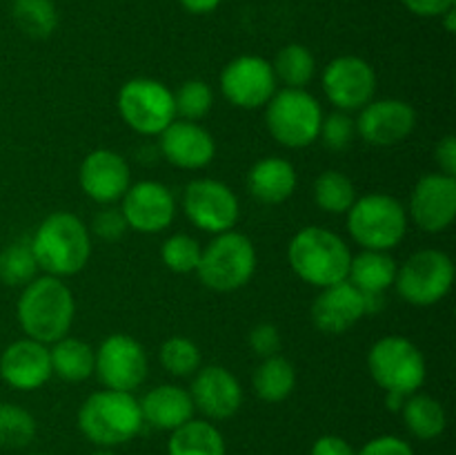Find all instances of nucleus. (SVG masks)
I'll return each mask as SVG.
<instances>
[{
    "instance_id": "obj_17",
    "label": "nucleus",
    "mask_w": 456,
    "mask_h": 455,
    "mask_svg": "<svg viewBox=\"0 0 456 455\" xmlns=\"http://www.w3.org/2000/svg\"><path fill=\"white\" fill-rule=\"evenodd\" d=\"M120 210L129 230L141 235H156L172 226L176 217V201L172 190L160 181H138L129 186L120 199Z\"/></svg>"
},
{
    "instance_id": "obj_4",
    "label": "nucleus",
    "mask_w": 456,
    "mask_h": 455,
    "mask_svg": "<svg viewBox=\"0 0 456 455\" xmlns=\"http://www.w3.org/2000/svg\"><path fill=\"white\" fill-rule=\"evenodd\" d=\"M141 406L134 393L102 391L92 393L78 409V428L98 449L127 444L142 431Z\"/></svg>"
},
{
    "instance_id": "obj_49",
    "label": "nucleus",
    "mask_w": 456,
    "mask_h": 455,
    "mask_svg": "<svg viewBox=\"0 0 456 455\" xmlns=\"http://www.w3.org/2000/svg\"><path fill=\"white\" fill-rule=\"evenodd\" d=\"M34 455H49V453H34Z\"/></svg>"
},
{
    "instance_id": "obj_39",
    "label": "nucleus",
    "mask_w": 456,
    "mask_h": 455,
    "mask_svg": "<svg viewBox=\"0 0 456 455\" xmlns=\"http://www.w3.org/2000/svg\"><path fill=\"white\" fill-rule=\"evenodd\" d=\"M129 230L127 219H125L123 210L116 208V205H105L102 210H98L92 219V230L98 239L102 241H118L123 239L125 232Z\"/></svg>"
},
{
    "instance_id": "obj_13",
    "label": "nucleus",
    "mask_w": 456,
    "mask_h": 455,
    "mask_svg": "<svg viewBox=\"0 0 456 455\" xmlns=\"http://www.w3.org/2000/svg\"><path fill=\"white\" fill-rule=\"evenodd\" d=\"M328 101L341 112H359L374 101L377 71L361 56H338L328 62L321 76Z\"/></svg>"
},
{
    "instance_id": "obj_36",
    "label": "nucleus",
    "mask_w": 456,
    "mask_h": 455,
    "mask_svg": "<svg viewBox=\"0 0 456 455\" xmlns=\"http://www.w3.org/2000/svg\"><path fill=\"white\" fill-rule=\"evenodd\" d=\"M214 107V92L205 80L191 79L181 83V87L174 92V110H176V119L183 120H196L212 112Z\"/></svg>"
},
{
    "instance_id": "obj_24",
    "label": "nucleus",
    "mask_w": 456,
    "mask_h": 455,
    "mask_svg": "<svg viewBox=\"0 0 456 455\" xmlns=\"http://www.w3.org/2000/svg\"><path fill=\"white\" fill-rule=\"evenodd\" d=\"M297 186V168L283 156H265L256 161L248 172V190L258 203H283L294 194Z\"/></svg>"
},
{
    "instance_id": "obj_40",
    "label": "nucleus",
    "mask_w": 456,
    "mask_h": 455,
    "mask_svg": "<svg viewBox=\"0 0 456 455\" xmlns=\"http://www.w3.org/2000/svg\"><path fill=\"white\" fill-rule=\"evenodd\" d=\"M281 330L276 328L270 321H263V324H256L252 330H249V348L254 351V355H258L261 360L272 355H279L281 352Z\"/></svg>"
},
{
    "instance_id": "obj_1",
    "label": "nucleus",
    "mask_w": 456,
    "mask_h": 455,
    "mask_svg": "<svg viewBox=\"0 0 456 455\" xmlns=\"http://www.w3.org/2000/svg\"><path fill=\"white\" fill-rule=\"evenodd\" d=\"M38 270L45 275L74 277L92 257V232L74 212H52L40 221L29 239Z\"/></svg>"
},
{
    "instance_id": "obj_26",
    "label": "nucleus",
    "mask_w": 456,
    "mask_h": 455,
    "mask_svg": "<svg viewBox=\"0 0 456 455\" xmlns=\"http://www.w3.org/2000/svg\"><path fill=\"white\" fill-rule=\"evenodd\" d=\"M52 373L65 382H85L94 375L96 351L87 342L65 335L49 348Z\"/></svg>"
},
{
    "instance_id": "obj_15",
    "label": "nucleus",
    "mask_w": 456,
    "mask_h": 455,
    "mask_svg": "<svg viewBox=\"0 0 456 455\" xmlns=\"http://www.w3.org/2000/svg\"><path fill=\"white\" fill-rule=\"evenodd\" d=\"M408 217L430 235L448 230L456 219V178L448 174H426L412 187Z\"/></svg>"
},
{
    "instance_id": "obj_29",
    "label": "nucleus",
    "mask_w": 456,
    "mask_h": 455,
    "mask_svg": "<svg viewBox=\"0 0 456 455\" xmlns=\"http://www.w3.org/2000/svg\"><path fill=\"white\" fill-rule=\"evenodd\" d=\"M252 386L258 400L267 401V404H279V401L288 400L297 388V368L281 352L265 357L254 370Z\"/></svg>"
},
{
    "instance_id": "obj_9",
    "label": "nucleus",
    "mask_w": 456,
    "mask_h": 455,
    "mask_svg": "<svg viewBox=\"0 0 456 455\" xmlns=\"http://www.w3.org/2000/svg\"><path fill=\"white\" fill-rule=\"evenodd\" d=\"M120 119L142 136H159L174 119V92L156 79H132L120 87L116 98Z\"/></svg>"
},
{
    "instance_id": "obj_2",
    "label": "nucleus",
    "mask_w": 456,
    "mask_h": 455,
    "mask_svg": "<svg viewBox=\"0 0 456 455\" xmlns=\"http://www.w3.org/2000/svg\"><path fill=\"white\" fill-rule=\"evenodd\" d=\"M16 312L27 337L40 343H53L69 335L74 324V293L65 279L52 275L36 277L22 288Z\"/></svg>"
},
{
    "instance_id": "obj_22",
    "label": "nucleus",
    "mask_w": 456,
    "mask_h": 455,
    "mask_svg": "<svg viewBox=\"0 0 456 455\" xmlns=\"http://www.w3.org/2000/svg\"><path fill=\"white\" fill-rule=\"evenodd\" d=\"M365 317V299L350 281L321 288L312 303V324L325 335H343Z\"/></svg>"
},
{
    "instance_id": "obj_23",
    "label": "nucleus",
    "mask_w": 456,
    "mask_h": 455,
    "mask_svg": "<svg viewBox=\"0 0 456 455\" xmlns=\"http://www.w3.org/2000/svg\"><path fill=\"white\" fill-rule=\"evenodd\" d=\"M138 406L145 426L169 433L190 422L196 413L190 391L176 384H160L151 388L142 395V400H138Z\"/></svg>"
},
{
    "instance_id": "obj_35",
    "label": "nucleus",
    "mask_w": 456,
    "mask_h": 455,
    "mask_svg": "<svg viewBox=\"0 0 456 455\" xmlns=\"http://www.w3.org/2000/svg\"><path fill=\"white\" fill-rule=\"evenodd\" d=\"M160 366L174 377H191L200 368V348L183 335L165 339L159 351Z\"/></svg>"
},
{
    "instance_id": "obj_28",
    "label": "nucleus",
    "mask_w": 456,
    "mask_h": 455,
    "mask_svg": "<svg viewBox=\"0 0 456 455\" xmlns=\"http://www.w3.org/2000/svg\"><path fill=\"white\" fill-rule=\"evenodd\" d=\"M225 437L209 419L185 422L172 431L167 442V455H225Z\"/></svg>"
},
{
    "instance_id": "obj_42",
    "label": "nucleus",
    "mask_w": 456,
    "mask_h": 455,
    "mask_svg": "<svg viewBox=\"0 0 456 455\" xmlns=\"http://www.w3.org/2000/svg\"><path fill=\"white\" fill-rule=\"evenodd\" d=\"M408 12L421 18H441L445 12L456 7V0H401Z\"/></svg>"
},
{
    "instance_id": "obj_20",
    "label": "nucleus",
    "mask_w": 456,
    "mask_h": 455,
    "mask_svg": "<svg viewBox=\"0 0 456 455\" xmlns=\"http://www.w3.org/2000/svg\"><path fill=\"white\" fill-rule=\"evenodd\" d=\"M160 136V154L181 170H203L216 156V141L196 120L174 119Z\"/></svg>"
},
{
    "instance_id": "obj_3",
    "label": "nucleus",
    "mask_w": 456,
    "mask_h": 455,
    "mask_svg": "<svg viewBox=\"0 0 456 455\" xmlns=\"http://www.w3.org/2000/svg\"><path fill=\"white\" fill-rule=\"evenodd\" d=\"M288 261L298 279L321 290L347 279L352 252L350 245L337 232L321 226H307L289 241Z\"/></svg>"
},
{
    "instance_id": "obj_45",
    "label": "nucleus",
    "mask_w": 456,
    "mask_h": 455,
    "mask_svg": "<svg viewBox=\"0 0 456 455\" xmlns=\"http://www.w3.org/2000/svg\"><path fill=\"white\" fill-rule=\"evenodd\" d=\"M178 3H181V7L185 9V12L203 16V13H212L214 9H218V4H221L223 0H178Z\"/></svg>"
},
{
    "instance_id": "obj_5",
    "label": "nucleus",
    "mask_w": 456,
    "mask_h": 455,
    "mask_svg": "<svg viewBox=\"0 0 456 455\" xmlns=\"http://www.w3.org/2000/svg\"><path fill=\"white\" fill-rule=\"evenodd\" d=\"M347 232L363 250H395L408 235V210L396 196L370 192L347 210Z\"/></svg>"
},
{
    "instance_id": "obj_44",
    "label": "nucleus",
    "mask_w": 456,
    "mask_h": 455,
    "mask_svg": "<svg viewBox=\"0 0 456 455\" xmlns=\"http://www.w3.org/2000/svg\"><path fill=\"white\" fill-rule=\"evenodd\" d=\"M435 159L439 163L441 174L456 177V138L452 134H445L439 143H436Z\"/></svg>"
},
{
    "instance_id": "obj_19",
    "label": "nucleus",
    "mask_w": 456,
    "mask_h": 455,
    "mask_svg": "<svg viewBox=\"0 0 456 455\" xmlns=\"http://www.w3.org/2000/svg\"><path fill=\"white\" fill-rule=\"evenodd\" d=\"M78 181L89 199L101 205H114L132 186V170L118 152L98 147L80 163Z\"/></svg>"
},
{
    "instance_id": "obj_38",
    "label": "nucleus",
    "mask_w": 456,
    "mask_h": 455,
    "mask_svg": "<svg viewBox=\"0 0 456 455\" xmlns=\"http://www.w3.org/2000/svg\"><path fill=\"white\" fill-rule=\"evenodd\" d=\"M356 136V120L352 119L350 112H332V114L323 116L319 129V141L323 143L328 150L343 152L354 143Z\"/></svg>"
},
{
    "instance_id": "obj_7",
    "label": "nucleus",
    "mask_w": 456,
    "mask_h": 455,
    "mask_svg": "<svg viewBox=\"0 0 456 455\" xmlns=\"http://www.w3.org/2000/svg\"><path fill=\"white\" fill-rule=\"evenodd\" d=\"M323 116L321 103L307 89H276L265 105L267 132L279 145L289 150H301L319 141Z\"/></svg>"
},
{
    "instance_id": "obj_6",
    "label": "nucleus",
    "mask_w": 456,
    "mask_h": 455,
    "mask_svg": "<svg viewBox=\"0 0 456 455\" xmlns=\"http://www.w3.org/2000/svg\"><path fill=\"white\" fill-rule=\"evenodd\" d=\"M196 272L209 290L234 293L248 285L256 272V248L243 232L227 230L214 235L203 248Z\"/></svg>"
},
{
    "instance_id": "obj_14",
    "label": "nucleus",
    "mask_w": 456,
    "mask_h": 455,
    "mask_svg": "<svg viewBox=\"0 0 456 455\" xmlns=\"http://www.w3.org/2000/svg\"><path fill=\"white\" fill-rule=\"evenodd\" d=\"M276 76L272 62L261 56H239L221 71V92L240 110H258L276 92Z\"/></svg>"
},
{
    "instance_id": "obj_30",
    "label": "nucleus",
    "mask_w": 456,
    "mask_h": 455,
    "mask_svg": "<svg viewBox=\"0 0 456 455\" xmlns=\"http://www.w3.org/2000/svg\"><path fill=\"white\" fill-rule=\"evenodd\" d=\"M272 70H274L276 80H281L285 87L305 89L316 76V58L305 45L289 43L279 49Z\"/></svg>"
},
{
    "instance_id": "obj_34",
    "label": "nucleus",
    "mask_w": 456,
    "mask_h": 455,
    "mask_svg": "<svg viewBox=\"0 0 456 455\" xmlns=\"http://www.w3.org/2000/svg\"><path fill=\"white\" fill-rule=\"evenodd\" d=\"M36 419L18 404L0 401V449H25L34 442Z\"/></svg>"
},
{
    "instance_id": "obj_33",
    "label": "nucleus",
    "mask_w": 456,
    "mask_h": 455,
    "mask_svg": "<svg viewBox=\"0 0 456 455\" xmlns=\"http://www.w3.org/2000/svg\"><path fill=\"white\" fill-rule=\"evenodd\" d=\"M38 275V263L31 252L29 239L13 241L0 252V281L13 288H25Z\"/></svg>"
},
{
    "instance_id": "obj_50",
    "label": "nucleus",
    "mask_w": 456,
    "mask_h": 455,
    "mask_svg": "<svg viewBox=\"0 0 456 455\" xmlns=\"http://www.w3.org/2000/svg\"><path fill=\"white\" fill-rule=\"evenodd\" d=\"M0 401H3V397H0Z\"/></svg>"
},
{
    "instance_id": "obj_48",
    "label": "nucleus",
    "mask_w": 456,
    "mask_h": 455,
    "mask_svg": "<svg viewBox=\"0 0 456 455\" xmlns=\"http://www.w3.org/2000/svg\"><path fill=\"white\" fill-rule=\"evenodd\" d=\"M92 455H116V453L111 449H98V451H94Z\"/></svg>"
},
{
    "instance_id": "obj_37",
    "label": "nucleus",
    "mask_w": 456,
    "mask_h": 455,
    "mask_svg": "<svg viewBox=\"0 0 456 455\" xmlns=\"http://www.w3.org/2000/svg\"><path fill=\"white\" fill-rule=\"evenodd\" d=\"M200 254H203V245L194 236L185 235V232L167 236L163 248H160V259L176 275L196 272V268L200 263Z\"/></svg>"
},
{
    "instance_id": "obj_46",
    "label": "nucleus",
    "mask_w": 456,
    "mask_h": 455,
    "mask_svg": "<svg viewBox=\"0 0 456 455\" xmlns=\"http://www.w3.org/2000/svg\"><path fill=\"white\" fill-rule=\"evenodd\" d=\"M386 401H387V409L390 410H401L405 397L399 395V393H386Z\"/></svg>"
},
{
    "instance_id": "obj_41",
    "label": "nucleus",
    "mask_w": 456,
    "mask_h": 455,
    "mask_svg": "<svg viewBox=\"0 0 456 455\" xmlns=\"http://www.w3.org/2000/svg\"><path fill=\"white\" fill-rule=\"evenodd\" d=\"M356 455H414L412 446L399 435H379L365 442Z\"/></svg>"
},
{
    "instance_id": "obj_11",
    "label": "nucleus",
    "mask_w": 456,
    "mask_h": 455,
    "mask_svg": "<svg viewBox=\"0 0 456 455\" xmlns=\"http://www.w3.org/2000/svg\"><path fill=\"white\" fill-rule=\"evenodd\" d=\"M183 212L199 230L221 235L239 223V196L216 178H194L183 190Z\"/></svg>"
},
{
    "instance_id": "obj_32",
    "label": "nucleus",
    "mask_w": 456,
    "mask_h": 455,
    "mask_svg": "<svg viewBox=\"0 0 456 455\" xmlns=\"http://www.w3.org/2000/svg\"><path fill=\"white\" fill-rule=\"evenodd\" d=\"M314 201L323 212L346 214L356 201V187L347 174L325 170L314 181Z\"/></svg>"
},
{
    "instance_id": "obj_8",
    "label": "nucleus",
    "mask_w": 456,
    "mask_h": 455,
    "mask_svg": "<svg viewBox=\"0 0 456 455\" xmlns=\"http://www.w3.org/2000/svg\"><path fill=\"white\" fill-rule=\"evenodd\" d=\"M368 370L386 393L408 397L421 391L428 377V364L421 348L401 335H386L368 352Z\"/></svg>"
},
{
    "instance_id": "obj_18",
    "label": "nucleus",
    "mask_w": 456,
    "mask_h": 455,
    "mask_svg": "<svg viewBox=\"0 0 456 455\" xmlns=\"http://www.w3.org/2000/svg\"><path fill=\"white\" fill-rule=\"evenodd\" d=\"M190 395L194 409L203 413L209 422L230 419L243 406V388L236 375L225 366H200L191 375Z\"/></svg>"
},
{
    "instance_id": "obj_10",
    "label": "nucleus",
    "mask_w": 456,
    "mask_h": 455,
    "mask_svg": "<svg viewBox=\"0 0 456 455\" xmlns=\"http://www.w3.org/2000/svg\"><path fill=\"white\" fill-rule=\"evenodd\" d=\"M454 284V263L444 250H417L396 270L395 288L408 303L428 308L445 299Z\"/></svg>"
},
{
    "instance_id": "obj_27",
    "label": "nucleus",
    "mask_w": 456,
    "mask_h": 455,
    "mask_svg": "<svg viewBox=\"0 0 456 455\" xmlns=\"http://www.w3.org/2000/svg\"><path fill=\"white\" fill-rule=\"evenodd\" d=\"M401 415H403L408 431L421 442L436 440L444 435L445 426H448V413H445L444 404L426 393H412L405 397Z\"/></svg>"
},
{
    "instance_id": "obj_25",
    "label": "nucleus",
    "mask_w": 456,
    "mask_h": 455,
    "mask_svg": "<svg viewBox=\"0 0 456 455\" xmlns=\"http://www.w3.org/2000/svg\"><path fill=\"white\" fill-rule=\"evenodd\" d=\"M396 270L395 257L386 250H361L352 254L347 281L363 294H386L395 285Z\"/></svg>"
},
{
    "instance_id": "obj_47",
    "label": "nucleus",
    "mask_w": 456,
    "mask_h": 455,
    "mask_svg": "<svg viewBox=\"0 0 456 455\" xmlns=\"http://www.w3.org/2000/svg\"><path fill=\"white\" fill-rule=\"evenodd\" d=\"M441 18H444L445 31H448V34H454L456 31V7L450 9V12H445Z\"/></svg>"
},
{
    "instance_id": "obj_12",
    "label": "nucleus",
    "mask_w": 456,
    "mask_h": 455,
    "mask_svg": "<svg viewBox=\"0 0 456 455\" xmlns=\"http://www.w3.org/2000/svg\"><path fill=\"white\" fill-rule=\"evenodd\" d=\"M150 370V360L141 342L125 333H114L98 346L94 375L105 388L134 393L142 386Z\"/></svg>"
},
{
    "instance_id": "obj_21",
    "label": "nucleus",
    "mask_w": 456,
    "mask_h": 455,
    "mask_svg": "<svg viewBox=\"0 0 456 455\" xmlns=\"http://www.w3.org/2000/svg\"><path fill=\"white\" fill-rule=\"evenodd\" d=\"M52 375L47 343L36 339H16L0 355V377L16 391H38Z\"/></svg>"
},
{
    "instance_id": "obj_16",
    "label": "nucleus",
    "mask_w": 456,
    "mask_h": 455,
    "mask_svg": "<svg viewBox=\"0 0 456 455\" xmlns=\"http://www.w3.org/2000/svg\"><path fill=\"white\" fill-rule=\"evenodd\" d=\"M356 136L377 147L403 143L417 128V112L401 98H379L359 110Z\"/></svg>"
},
{
    "instance_id": "obj_43",
    "label": "nucleus",
    "mask_w": 456,
    "mask_h": 455,
    "mask_svg": "<svg viewBox=\"0 0 456 455\" xmlns=\"http://www.w3.org/2000/svg\"><path fill=\"white\" fill-rule=\"evenodd\" d=\"M310 455H356L354 446L341 435H321L312 444Z\"/></svg>"
},
{
    "instance_id": "obj_31",
    "label": "nucleus",
    "mask_w": 456,
    "mask_h": 455,
    "mask_svg": "<svg viewBox=\"0 0 456 455\" xmlns=\"http://www.w3.org/2000/svg\"><path fill=\"white\" fill-rule=\"evenodd\" d=\"M12 21L25 36L49 38L58 27V9L53 0H12Z\"/></svg>"
}]
</instances>
